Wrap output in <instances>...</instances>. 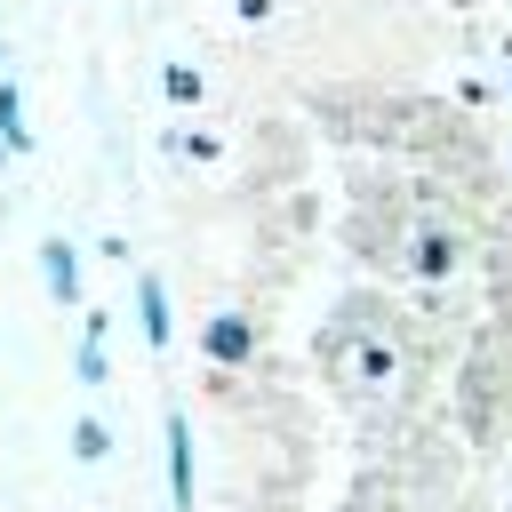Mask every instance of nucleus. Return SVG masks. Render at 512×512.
I'll return each instance as SVG.
<instances>
[{
	"instance_id": "obj_1",
	"label": "nucleus",
	"mask_w": 512,
	"mask_h": 512,
	"mask_svg": "<svg viewBox=\"0 0 512 512\" xmlns=\"http://www.w3.org/2000/svg\"><path fill=\"white\" fill-rule=\"evenodd\" d=\"M160 440H168V512H192V416L168 408L160 416Z\"/></svg>"
},
{
	"instance_id": "obj_2",
	"label": "nucleus",
	"mask_w": 512,
	"mask_h": 512,
	"mask_svg": "<svg viewBox=\"0 0 512 512\" xmlns=\"http://www.w3.org/2000/svg\"><path fill=\"white\" fill-rule=\"evenodd\" d=\"M40 280H48V296H56V304H80V248H72L64 232H48V240H40Z\"/></svg>"
},
{
	"instance_id": "obj_3",
	"label": "nucleus",
	"mask_w": 512,
	"mask_h": 512,
	"mask_svg": "<svg viewBox=\"0 0 512 512\" xmlns=\"http://www.w3.org/2000/svg\"><path fill=\"white\" fill-rule=\"evenodd\" d=\"M136 320H144V352H168V280L160 272H136Z\"/></svg>"
},
{
	"instance_id": "obj_4",
	"label": "nucleus",
	"mask_w": 512,
	"mask_h": 512,
	"mask_svg": "<svg viewBox=\"0 0 512 512\" xmlns=\"http://www.w3.org/2000/svg\"><path fill=\"white\" fill-rule=\"evenodd\" d=\"M200 344H208V360H224V368H240V360H248V352H256V328H248V320H240V312H216V320H208V336H200Z\"/></svg>"
},
{
	"instance_id": "obj_5",
	"label": "nucleus",
	"mask_w": 512,
	"mask_h": 512,
	"mask_svg": "<svg viewBox=\"0 0 512 512\" xmlns=\"http://www.w3.org/2000/svg\"><path fill=\"white\" fill-rule=\"evenodd\" d=\"M104 336H112V320H104V312H88V336H80V352H72V376H80L88 392H104V376H112V360H104Z\"/></svg>"
},
{
	"instance_id": "obj_6",
	"label": "nucleus",
	"mask_w": 512,
	"mask_h": 512,
	"mask_svg": "<svg viewBox=\"0 0 512 512\" xmlns=\"http://www.w3.org/2000/svg\"><path fill=\"white\" fill-rule=\"evenodd\" d=\"M0 152H8V160H24V152H32V120H24V88H16L8 72H0Z\"/></svg>"
},
{
	"instance_id": "obj_7",
	"label": "nucleus",
	"mask_w": 512,
	"mask_h": 512,
	"mask_svg": "<svg viewBox=\"0 0 512 512\" xmlns=\"http://www.w3.org/2000/svg\"><path fill=\"white\" fill-rule=\"evenodd\" d=\"M72 456H80V464H104V456H112V424H104V416H72Z\"/></svg>"
},
{
	"instance_id": "obj_8",
	"label": "nucleus",
	"mask_w": 512,
	"mask_h": 512,
	"mask_svg": "<svg viewBox=\"0 0 512 512\" xmlns=\"http://www.w3.org/2000/svg\"><path fill=\"white\" fill-rule=\"evenodd\" d=\"M160 88H168V104H200V72L192 64H160Z\"/></svg>"
},
{
	"instance_id": "obj_9",
	"label": "nucleus",
	"mask_w": 512,
	"mask_h": 512,
	"mask_svg": "<svg viewBox=\"0 0 512 512\" xmlns=\"http://www.w3.org/2000/svg\"><path fill=\"white\" fill-rule=\"evenodd\" d=\"M240 16H272V0H240Z\"/></svg>"
}]
</instances>
